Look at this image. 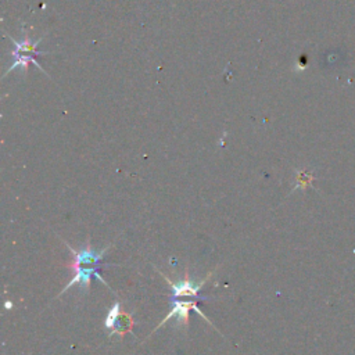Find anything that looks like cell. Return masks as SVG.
I'll return each mask as SVG.
<instances>
[{"mask_svg":"<svg viewBox=\"0 0 355 355\" xmlns=\"http://www.w3.org/2000/svg\"><path fill=\"white\" fill-rule=\"evenodd\" d=\"M8 37L10 38V42L16 46V49L12 52V56L16 59V62L9 67L8 73H5L3 77H6L9 73H12V70H16L17 67H23L24 71H26V74H28L31 64H35L44 74L48 75V73H46V71L39 66V63L37 62V57H38V56H45V55H48V53H41V52L38 51V45L41 44V41H42L44 37L39 38L37 42H34V41L31 39V37H30V34H28L27 31H26V34H24L23 41H17V39H15V38L10 37V35H8Z\"/></svg>","mask_w":355,"mask_h":355,"instance_id":"1","label":"cell"},{"mask_svg":"<svg viewBox=\"0 0 355 355\" xmlns=\"http://www.w3.org/2000/svg\"><path fill=\"white\" fill-rule=\"evenodd\" d=\"M64 244L67 246V248H70V251H71L73 255H74L73 261H71L70 264H67V268H71V266H81V265H92V266H93V265H102V264H100L102 258H103L104 254L109 251V248L113 247V244H109V246L104 247L103 250L95 251V250L92 248V246H91V239H89V237H88V240H87L85 247H84L82 250H80V251L74 250L67 242H64Z\"/></svg>","mask_w":355,"mask_h":355,"instance_id":"2","label":"cell"},{"mask_svg":"<svg viewBox=\"0 0 355 355\" xmlns=\"http://www.w3.org/2000/svg\"><path fill=\"white\" fill-rule=\"evenodd\" d=\"M103 266H110V264L93 265V266H89V268H82V266H71V268H69V269L74 271V272H75V275H74L73 280H71L69 284H66V287L62 290V293H60L59 295L64 294V293H66L67 290H70L74 284H80L85 293H87V291H89L92 276H95L96 279H99L102 283H104V284L107 286L106 280H104V279H103V276L99 273V269H100V268H103Z\"/></svg>","mask_w":355,"mask_h":355,"instance_id":"3","label":"cell"},{"mask_svg":"<svg viewBox=\"0 0 355 355\" xmlns=\"http://www.w3.org/2000/svg\"><path fill=\"white\" fill-rule=\"evenodd\" d=\"M161 275H163V273H161ZM211 275H212V272L208 273V276H207L204 280H201V282H194V280L189 279V275H188V271H186L185 279H183L182 282H179V283L172 282V280H171L168 276H165V275H163V276H164V279L171 284L174 297H193V298H196V300L199 301L200 289L203 287V284L207 282V279H208Z\"/></svg>","mask_w":355,"mask_h":355,"instance_id":"4","label":"cell"},{"mask_svg":"<svg viewBox=\"0 0 355 355\" xmlns=\"http://www.w3.org/2000/svg\"><path fill=\"white\" fill-rule=\"evenodd\" d=\"M196 301H197V300H194V301H176V300H174V301H172V304H174L172 311L163 319V322H160V325L154 329V331H156L157 329H160L164 323H167V320H170V319L174 318V316L178 318L179 325L188 326V325H189V311H190V309H193V311H196L197 313H200V315L206 319V322H207L208 325H211V322L203 315V312H201L200 308L197 307Z\"/></svg>","mask_w":355,"mask_h":355,"instance_id":"5","label":"cell"},{"mask_svg":"<svg viewBox=\"0 0 355 355\" xmlns=\"http://www.w3.org/2000/svg\"><path fill=\"white\" fill-rule=\"evenodd\" d=\"M134 325H135V322H134V319L131 318V315H128V313H124V319H122V323H121V322H117V325H116L114 330H111L110 336H114V334H120V336L122 337L124 334H127L128 331H131V330H132Z\"/></svg>","mask_w":355,"mask_h":355,"instance_id":"6","label":"cell"},{"mask_svg":"<svg viewBox=\"0 0 355 355\" xmlns=\"http://www.w3.org/2000/svg\"><path fill=\"white\" fill-rule=\"evenodd\" d=\"M120 316H121V305H120V302L117 301V302L113 305V308L109 311V315H107V318H106V320H104L106 329H109L110 331L114 330V327H116V325H117Z\"/></svg>","mask_w":355,"mask_h":355,"instance_id":"7","label":"cell"}]
</instances>
